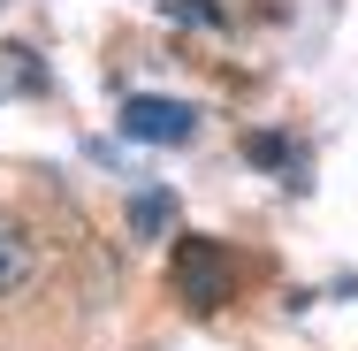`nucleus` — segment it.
Here are the masks:
<instances>
[{"instance_id": "obj_3", "label": "nucleus", "mask_w": 358, "mask_h": 351, "mask_svg": "<svg viewBox=\"0 0 358 351\" xmlns=\"http://www.w3.org/2000/svg\"><path fill=\"white\" fill-rule=\"evenodd\" d=\"M46 69H38V54L31 46H0V99H15V92H38Z\"/></svg>"}, {"instance_id": "obj_2", "label": "nucleus", "mask_w": 358, "mask_h": 351, "mask_svg": "<svg viewBox=\"0 0 358 351\" xmlns=\"http://www.w3.org/2000/svg\"><path fill=\"white\" fill-rule=\"evenodd\" d=\"M38 282V237L15 221V214H0V305L15 298V290H31Z\"/></svg>"}, {"instance_id": "obj_4", "label": "nucleus", "mask_w": 358, "mask_h": 351, "mask_svg": "<svg viewBox=\"0 0 358 351\" xmlns=\"http://www.w3.org/2000/svg\"><path fill=\"white\" fill-rule=\"evenodd\" d=\"M130 221H138V229H168V199H160V191H152V199H138V207H130Z\"/></svg>"}, {"instance_id": "obj_1", "label": "nucleus", "mask_w": 358, "mask_h": 351, "mask_svg": "<svg viewBox=\"0 0 358 351\" xmlns=\"http://www.w3.org/2000/svg\"><path fill=\"white\" fill-rule=\"evenodd\" d=\"M122 138H145V145H191V138H199V107L138 92V99L122 107Z\"/></svg>"}]
</instances>
